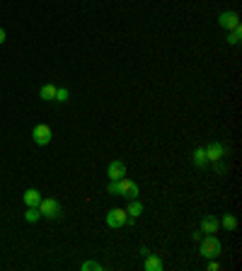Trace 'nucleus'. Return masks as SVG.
Masks as SVG:
<instances>
[{
    "label": "nucleus",
    "instance_id": "nucleus-3",
    "mask_svg": "<svg viewBox=\"0 0 242 271\" xmlns=\"http://www.w3.org/2000/svg\"><path fill=\"white\" fill-rule=\"evenodd\" d=\"M37 208H39V213H41V218H51L54 220V218L61 215V204H58L56 199H41Z\"/></svg>",
    "mask_w": 242,
    "mask_h": 271
},
{
    "label": "nucleus",
    "instance_id": "nucleus-12",
    "mask_svg": "<svg viewBox=\"0 0 242 271\" xmlns=\"http://www.w3.org/2000/svg\"><path fill=\"white\" fill-rule=\"evenodd\" d=\"M41 191H39V189H27V191H25V204L27 206H39V201H41Z\"/></svg>",
    "mask_w": 242,
    "mask_h": 271
},
{
    "label": "nucleus",
    "instance_id": "nucleus-10",
    "mask_svg": "<svg viewBox=\"0 0 242 271\" xmlns=\"http://www.w3.org/2000/svg\"><path fill=\"white\" fill-rule=\"evenodd\" d=\"M143 266H146V271H162V269H165L162 259H160V257H155V254H146V262H143Z\"/></svg>",
    "mask_w": 242,
    "mask_h": 271
},
{
    "label": "nucleus",
    "instance_id": "nucleus-8",
    "mask_svg": "<svg viewBox=\"0 0 242 271\" xmlns=\"http://www.w3.org/2000/svg\"><path fill=\"white\" fill-rule=\"evenodd\" d=\"M107 175H109V179L126 177V162H124V160H112L109 167H107Z\"/></svg>",
    "mask_w": 242,
    "mask_h": 271
},
{
    "label": "nucleus",
    "instance_id": "nucleus-20",
    "mask_svg": "<svg viewBox=\"0 0 242 271\" xmlns=\"http://www.w3.org/2000/svg\"><path fill=\"white\" fill-rule=\"evenodd\" d=\"M68 97H70V92L65 87H56V102H68Z\"/></svg>",
    "mask_w": 242,
    "mask_h": 271
},
{
    "label": "nucleus",
    "instance_id": "nucleus-23",
    "mask_svg": "<svg viewBox=\"0 0 242 271\" xmlns=\"http://www.w3.org/2000/svg\"><path fill=\"white\" fill-rule=\"evenodd\" d=\"M5 39H8V34H5V29L0 27V46H3V44H5Z\"/></svg>",
    "mask_w": 242,
    "mask_h": 271
},
{
    "label": "nucleus",
    "instance_id": "nucleus-16",
    "mask_svg": "<svg viewBox=\"0 0 242 271\" xmlns=\"http://www.w3.org/2000/svg\"><path fill=\"white\" fill-rule=\"evenodd\" d=\"M240 37H242V29L240 27L230 29V34H228V44H230V46H240Z\"/></svg>",
    "mask_w": 242,
    "mask_h": 271
},
{
    "label": "nucleus",
    "instance_id": "nucleus-5",
    "mask_svg": "<svg viewBox=\"0 0 242 271\" xmlns=\"http://www.w3.org/2000/svg\"><path fill=\"white\" fill-rule=\"evenodd\" d=\"M119 196H126L129 201L131 199H138V184L129 177H121L119 179Z\"/></svg>",
    "mask_w": 242,
    "mask_h": 271
},
{
    "label": "nucleus",
    "instance_id": "nucleus-19",
    "mask_svg": "<svg viewBox=\"0 0 242 271\" xmlns=\"http://www.w3.org/2000/svg\"><path fill=\"white\" fill-rule=\"evenodd\" d=\"M107 194H112V196H119V179H109Z\"/></svg>",
    "mask_w": 242,
    "mask_h": 271
},
{
    "label": "nucleus",
    "instance_id": "nucleus-6",
    "mask_svg": "<svg viewBox=\"0 0 242 271\" xmlns=\"http://www.w3.org/2000/svg\"><path fill=\"white\" fill-rule=\"evenodd\" d=\"M206 160L208 162H215V160H223L228 155V148H225L223 143H211V145H206Z\"/></svg>",
    "mask_w": 242,
    "mask_h": 271
},
{
    "label": "nucleus",
    "instance_id": "nucleus-7",
    "mask_svg": "<svg viewBox=\"0 0 242 271\" xmlns=\"http://www.w3.org/2000/svg\"><path fill=\"white\" fill-rule=\"evenodd\" d=\"M218 24L230 32V29L240 27V15H237V12H233V10H230V12H221V17H218Z\"/></svg>",
    "mask_w": 242,
    "mask_h": 271
},
{
    "label": "nucleus",
    "instance_id": "nucleus-4",
    "mask_svg": "<svg viewBox=\"0 0 242 271\" xmlns=\"http://www.w3.org/2000/svg\"><path fill=\"white\" fill-rule=\"evenodd\" d=\"M129 223V213H126V208H112L109 213H107V225L109 228H124V225Z\"/></svg>",
    "mask_w": 242,
    "mask_h": 271
},
{
    "label": "nucleus",
    "instance_id": "nucleus-9",
    "mask_svg": "<svg viewBox=\"0 0 242 271\" xmlns=\"http://www.w3.org/2000/svg\"><path fill=\"white\" fill-rule=\"evenodd\" d=\"M218 228H221V220H218V218H213V215L201 218V233L213 235V233H218Z\"/></svg>",
    "mask_w": 242,
    "mask_h": 271
},
{
    "label": "nucleus",
    "instance_id": "nucleus-17",
    "mask_svg": "<svg viewBox=\"0 0 242 271\" xmlns=\"http://www.w3.org/2000/svg\"><path fill=\"white\" fill-rule=\"evenodd\" d=\"M206 162H208V160H206V150L204 148H196L194 150V165H196V167H204Z\"/></svg>",
    "mask_w": 242,
    "mask_h": 271
},
{
    "label": "nucleus",
    "instance_id": "nucleus-21",
    "mask_svg": "<svg viewBox=\"0 0 242 271\" xmlns=\"http://www.w3.org/2000/svg\"><path fill=\"white\" fill-rule=\"evenodd\" d=\"M213 167H215V172H221V175H223L225 169H228V167H225V162H223V160H215V162H213Z\"/></svg>",
    "mask_w": 242,
    "mask_h": 271
},
{
    "label": "nucleus",
    "instance_id": "nucleus-14",
    "mask_svg": "<svg viewBox=\"0 0 242 271\" xmlns=\"http://www.w3.org/2000/svg\"><path fill=\"white\" fill-rule=\"evenodd\" d=\"M221 225H223L225 230L230 233V230H235V228H237V218H235L233 213H225L223 218H221Z\"/></svg>",
    "mask_w": 242,
    "mask_h": 271
},
{
    "label": "nucleus",
    "instance_id": "nucleus-15",
    "mask_svg": "<svg viewBox=\"0 0 242 271\" xmlns=\"http://www.w3.org/2000/svg\"><path fill=\"white\" fill-rule=\"evenodd\" d=\"M25 220L27 223H37V220H41V213H39L37 206H27V213H25Z\"/></svg>",
    "mask_w": 242,
    "mask_h": 271
},
{
    "label": "nucleus",
    "instance_id": "nucleus-2",
    "mask_svg": "<svg viewBox=\"0 0 242 271\" xmlns=\"http://www.w3.org/2000/svg\"><path fill=\"white\" fill-rule=\"evenodd\" d=\"M32 138H34V145L44 148V145L51 143L54 131H51V126H46V124H37V126H34V131H32Z\"/></svg>",
    "mask_w": 242,
    "mask_h": 271
},
{
    "label": "nucleus",
    "instance_id": "nucleus-18",
    "mask_svg": "<svg viewBox=\"0 0 242 271\" xmlns=\"http://www.w3.org/2000/svg\"><path fill=\"white\" fill-rule=\"evenodd\" d=\"M80 269H83V271H104V266L100 262H92V259H87V262L80 264Z\"/></svg>",
    "mask_w": 242,
    "mask_h": 271
},
{
    "label": "nucleus",
    "instance_id": "nucleus-13",
    "mask_svg": "<svg viewBox=\"0 0 242 271\" xmlns=\"http://www.w3.org/2000/svg\"><path fill=\"white\" fill-rule=\"evenodd\" d=\"M39 97H41L44 102H51V100H56V87H54V85H44V87L39 90Z\"/></svg>",
    "mask_w": 242,
    "mask_h": 271
},
{
    "label": "nucleus",
    "instance_id": "nucleus-1",
    "mask_svg": "<svg viewBox=\"0 0 242 271\" xmlns=\"http://www.w3.org/2000/svg\"><path fill=\"white\" fill-rule=\"evenodd\" d=\"M199 254H201L204 259H218V257L223 254V244H221V240H218L215 235H206V237H201Z\"/></svg>",
    "mask_w": 242,
    "mask_h": 271
},
{
    "label": "nucleus",
    "instance_id": "nucleus-11",
    "mask_svg": "<svg viewBox=\"0 0 242 271\" xmlns=\"http://www.w3.org/2000/svg\"><path fill=\"white\" fill-rule=\"evenodd\" d=\"M126 213H129L131 220H133V218H138V215L143 213V204H140L138 199H131L129 206H126Z\"/></svg>",
    "mask_w": 242,
    "mask_h": 271
},
{
    "label": "nucleus",
    "instance_id": "nucleus-22",
    "mask_svg": "<svg viewBox=\"0 0 242 271\" xmlns=\"http://www.w3.org/2000/svg\"><path fill=\"white\" fill-rule=\"evenodd\" d=\"M208 271H218V262L215 259H208Z\"/></svg>",
    "mask_w": 242,
    "mask_h": 271
}]
</instances>
